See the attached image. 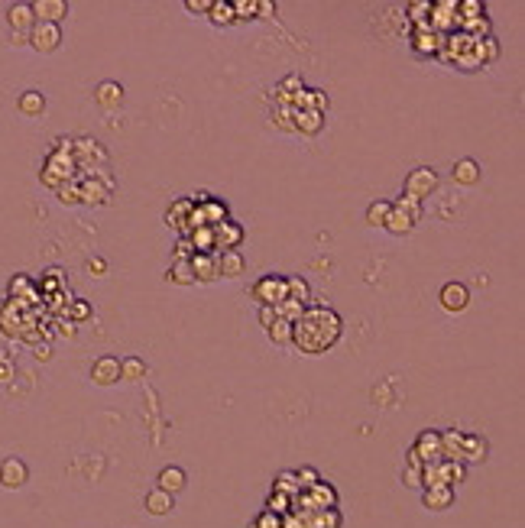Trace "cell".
<instances>
[{
	"instance_id": "f5cc1de1",
	"label": "cell",
	"mask_w": 525,
	"mask_h": 528,
	"mask_svg": "<svg viewBox=\"0 0 525 528\" xmlns=\"http://www.w3.org/2000/svg\"><path fill=\"white\" fill-rule=\"evenodd\" d=\"M272 10L276 7H272L270 0H256V17H272Z\"/></svg>"
},
{
	"instance_id": "11a10c76",
	"label": "cell",
	"mask_w": 525,
	"mask_h": 528,
	"mask_svg": "<svg viewBox=\"0 0 525 528\" xmlns=\"http://www.w3.org/2000/svg\"><path fill=\"white\" fill-rule=\"evenodd\" d=\"M10 42H13V46H26V42H29V36H20V33H10Z\"/></svg>"
},
{
	"instance_id": "83f0119b",
	"label": "cell",
	"mask_w": 525,
	"mask_h": 528,
	"mask_svg": "<svg viewBox=\"0 0 525 528\" xmlns=\"http://www.w3.org/2000/svg\"><path fill=\"white\" fill-rule=\"evenodd\" d=\"M308 493H312L308 499H312L314 509H334V506H338V493H334L331 487H324V483H314Z\"/></svg>"
},
{
	"instance_id": "f907efd6",
	"label": "cell",
	"mask_w": 525,
	"mask_h": 528,
	"mask_svg": "<svg viewBox=\"0 0 525 528\" xmlns=\"http://www.w3.org/2000/svg\"><path fill=\"white\" fill-rule=\"evenodd\" d=\"M88 315H91V305H88V302H75V305H72V318H75V321L88 318Z\"/></svg>"
},
{
	"instance_id": "cb8c5ba5",
	"label": "cell",
	"mask_w": 525,
	"mask_h": 528,
	"mask_svg": "<svg viewBox=\"0 0 525 528\" xmlns=\"http://www.w3.org/2000/svg\"><path fill=\"white\" fill-rule=\"evenodd\" d=\"M208 20H211L214 26H230V23H237V20H234V4H230V0H211Z\"/></svg>"
},
{
	"instance_id": "74e56055",
	"label": "cell",
	"mask_w": 525,
	"mask_h": 528,
	"mask_svg": "<svg viewBox=\"0 0 525 528\" xmlns=\"http://www.w3.org/2000/svg\"><path fill=\"white\" fill-rule=\"evenodd\" d=\"M234 4V20H256V0H230Z\"/></svg>"
},
{
	"instance_id": "ee69618b",
	"label": "cell",
	"mask_w": 525,
	"mask_h": 528,
	"mask_svg": "<svg viewBox=\"0 0 525 528\" xmlns=\"http://www.w3.org/2000/svg\"><path fill=\"white\" fill-rule=\"evenodd\" d=\"M253 528H282V519H279V515H272V512L266 509L260 519L253 522Z\"/></svg>"
},
{
	"instance_id": "5bb4252c",
	"label": "cell",
	"mask_w": 525,
	"mask_h": 528,
	"mask_svg": "<svg viewBox=\"0 0 525 528\" xmlns=\"http://www.w3.org/2000/svg\"><path fill=\"white\" fill-rule=\"evenodd\" d=\"M422 506L428 512H444L454 506V487H422Z\"/></svg>"
},
{
	"instance_id": "277c9868",
	"label": "cell",
	"mask_w": 525,
	"mask_h": 528,
	"mask_svg": "<svg viewBox=\"0 0 525 528\" xmlns=\"http://www.w3.org/2000/svg\"><path fill=\"white\" fill-rule=\"evenodd\" d=\"M441 308L451 311V315H458V311H464L467 305H470V289H467L464 282H458V279H451V282L441 285Z\"/></svg>"
},
{
	"instance_id": "44dd1931",
	"label": "cell",
	"mask_w": 525,
	"mask_h": 528,
	"mask_svg": "<svg viewBox=\"0 0 525 528\" xmlns=\"http://www.w3.org/2000/svg\"><path fill=\"white\" fill-rule=\"evenodd\" d=\"M195 208L201 211V218H204V224H208V227H218V224L227 220V204L218 202V198H211V194H208L201 204H195Z\"/></svg>"
},
{
	"instance_id": "d6986e66",
	"label": "cell",
	"mask_w": 525,
	"mask_h": 528,
	"mask_svg": "<svg viewBox=\"0 0 525 528\" xmlns=\"http://www.w3.org/2000/svg\"><path fill=\"white\" fill-rule=\"evenodd\" d=\"M188 263H192L195 282H214V279H218V263H214V253H195Z\"/></svg>"
},
{
	"instance_id": "f6af8a7d",
	"label": "cell",
	"mask_w": 525,
	"mask_h": 528,
	"mask_svg": "<svg viewBox=\"0 0 525 528\" xmlns=\"http://www.w3.org/2000/svg\"><path fill=\"white\" fill-rule=\"evenodd\" d=\"M408 10H412L408 17H416V20H418V26H422V29H425V26H428V23H425V13L432 10V4H428V0H418V4H412V7H408Z\"/></svg>"
},
{
	"instance_id": "8992f818",
	"label": "cell",
	"mask_w": 525,
	"mask_h": 528,
	"mask_svg": "<svg viewBox=\"0 0 525 528\" xmlns=\"http://www.w3.org/2000/svg\"><path fill=\"white\" fill-rule=\"evenodd\" d=\"M416 454L422 457V463H438L444 461V454H441V431H434V428H425L422 435L416 437Z\"/></svg>"
},
{
	"instance_id": "db71d44e",
	"label": "cell",
	"mask_w": 525,
	"mask_h": 528,
	"mask_svg": "<svg viewBox=\"0 0 525 528\" xmlns=\"http://www.w3.org/2000/svg\"><path fill=\"white\" fill-rule=\"evenodd\" d=\"M104 260H88V272H91V276H104Z\"/></svg>"
},
{
	"instance_id": "6da1fadb",
	"label": "cell",
	"mask_w": 525,
	"mask_h": 528,
	"mask_svg": "<svg viewBox=\"0 0 525 528\" xmlns=\"http://www.w3.org/2000/svg\"><path fill=\"white\" fill-rule=\"evenodd\" d=\"M340 334H344V321L328 305H308L302 318L292 324V344L308 357L328 353L340 341Z\"/></svg>"
},
{
	"instance_id": "d4e9b609",
	"label": "cell",
	"mask_w": 525,
	"mask_h": 528,
	"mask_svg": "<svg viewBox=\"0 0 525 528\" xmlns=\"http://www.w3.org/2000/svg\"><path fill=\"white\" fill-rule=\"evenodd\" d=\"M172 285H195V272H192V263L188 260H172L169 272H166Z\"/></svg>"
},
{
	"instance_id": "7402d4cb",
	"label": "cell",
	"mask_w": 525,
	"mask_h": 528,
	"mask_svg": "<svg viewBox=\"0 0 525 528\" xmlns=\"http://www.w3.org/2000/svg\"><path fill=\"white\" fill-rule=\"evenodd\" d=\"M143 506H146V512H149V515H169L172 506H175V496L162 493V489L156 487V489H149V493H146Z\"/></svg>"
},
{
	"instance_id": "9a60e30c",
	"label": "cell",
	"mask_w": 525,
	"mask_h": 528,
	"mask_svg": "<svg viewBox=\"0 0 525 528\" xmlns=\"http://www.w3.org/2000/svg\"><path fill=\"white\" fill-rule=\"evenodd\" d=\"M94 101L101 104L104 110H117L124 104V88L117 81H101L94 88Z\"/></svg>"
},
{
	"instance_id": "60d3db41",
	"label": "cell",
	"mask_w": 525,
	"mask_h": 528,
	"mask_svg": "<svg viewBox=\"0 0 525 528\" xmlns=\"http://www.w3.org/2000/svg\"><path fill=\"white\" fill-rule=\"evenodd\" d=\"M402 483L412 489H422V467H406L402 470Z\"/></svg>"
},
{
	"instance_id": "1f68e13d",
	"label": "cell",
	"mask_w": 525,
	"mask_h": 528,
	"mask_svg": "<svg viewBox=\"0 0 525 528\" xmlns=\"http://www.w3.org/2000/svg\"><path fill=\"white\" fill-rule=\"evenodd\" d=\"M146 369L149 367H146L140 357H124V360H120V379H143Z\"/></svg>"
},
{
	"instance_id": "7a4b0ae2",
	"label": "cell",
	"mask_w": 525,
	"mask_h": 528,
	"mask_svg": "<svg viewBox=\"0 0 525 528\" xmlns=\"http://www.w3.org/2000/svg\"><path fill=\"white\" fill-rule=\"evenodd\" d=\"M253 298L260 305H279L286 298V276L279 272H266L253 282Z\"/></svg>"
},
{
	"instance_id": "2e32d148",
	"label": "cell",
	"mask_w": 525,
	"mask_h": 528,
	"mask_svg": "<svg viewBox=\"0 0 525 528\" xmlns=\"http://www.w3.org/2000/svg\"><path fill=\"white\" fill-rule=\"evenodd\" d=\"M17 110L23 114V117H43V114H46V94L36 91V88L23 91L17 98Z\"/></svg>"
},
{
	"instance_id": "816d5d0a",
	"label": "cell",
	"mask_w": 525,
	"mask_h": 528,
	"mask_svg": "<svg viewBox=\"0 0 525 528\" xmlns=\"http://www.w3.org/2000/svg\"><path fill=\"white\" fill-rule=\"evenodd\" d=\"M23 289H29V279H26V276H17V279H13V282H10V295L23 292Z\"/></svg>"
},
{
	"instance_id": "836d02e7",
	"label": "cell",
	"mask_w": 525,
	"mask_h": 528,
	"mask_svg": "<svg viewBox=\"0 0 525 528\" xmlns=\"http://www.w3.org/2000/svg\"><path fill=\"white\" fill-rule=\"evenodd\" d=\"M392 208H399L402 214H408L412 220H422V211H425L422 202H418V198H412V194H402L399 202H392Z\"/></svg>"
},
{
	"instance_id": "5b68a950",
	"label": "cell",
	"mask_w": 525,
	"mask_h": 528,
	"mask_svg": "<svg viewBox=\"0 0 525 528\" xmlns=\"http://www.w3.org/2000/svg\"><path fill=\"white\" fill-rule=\"evenodd\" d=\"M29 46L36 52H55L62 46V26L59 23H36L29 29Z\"/></svg>"
},
{
	"instance_id": "f1b7e54d",
	"label": "cell",
	"mask_w": 525,
	"mask_h": 528,
	"mask_svg": "<svg viewBox=\"0 0 525 528\" xmlns=\"http://www.w3.org/2000/svg\"><path fill=\"white\" fill-rule=\"evenodd\" d=\"M386 230H390V234H396V237H406L408 230H412V227H416V220L408 218V214H402V211L399 208H392L390 211V218H386Z\"/></svg>"
},
{
	"instance_id": "603a6c76",
	"label": "cell",
	"mask_w": 525,
	"mask_h": 528,
	"mask_svg": "<svg viewBox=\"0 0 525 528\" xmlns=\"http://www.w3.org/2000/svg\"><path fill=\"white\" fill-rule=\"evenodd\" d=\"M185 470L182 467H166L159 473V489L162 493H169V496H175V493H182V489H185Z\"/></svg>"
},
{
	"instance_id": "f546056e",
	"label": "cell",
	"mask_w": 525,
	"mask_h": 528,
	"mask_svg": "<svg viewBox=\"0 0 525 528\" xmlns=\"http://www.w3.org/2000/svg\"><path fill=\"white\" fill-rule=\"evenodd\" d=\"M188 244L195 246V253H214V230L211 227H195L188 234Z\"/></svg>"
},
{
	"instance_id": "8fae6325",
	"label": "cell",
	"mask_w": 525,
	"mask_h": 528,
	"mask_svg": "<svg viewBox=\"0 0 525 528\" xmlns=\"http://www.w3.org/2000/svg\"><path fill=\"white\" fill-rule=\"evenodd\" d=\"M214 230V250H237L240 240H244V227L237 220H224V224L211 227Z\"/></svg>"
},
{
	"instance_id": "30bf717a",
	"label": "cell",
	"mask_w": 525,
	"mask_h": 528,
	"mask_svg": "<svg viewBox=\"0 0 525 528\" xmlns=\"http://www.w3.org/2000/svg\"><path fill=\"white\" fill-rule=\"evenodd\" d=\"M33 17L36 23H62L68 17V4L65 0H33Z\"/></svg>"
},
{
	"instance_id": "4fadbf2b",
	"label": "cell",
	"mask_w": 525,
	"mask_h": 528,
	"mask_svg": "<svg viewBox=\"0 0 525 528\" xmlns=\"http://www.w3.org/2000/svg\"><path fill=\"white\" fill-rule=\"evenodd\" d=\"M214 263H218V279L220 276H224V279H237L240 272L246 269L244 253H240V250H218V253H214Z\"/></svg>"
},
{
	"instance_id": "3957f363",
	"label": "cell",
	"mask_w": 525,
	"mask_h": 528,
	"mask_svg": "<svg viewBox=\"0 0 525 528\" xmlns=\"http://www.w3.org/2000/svg\"><path fill=\"white\" fill-rule=\"evenodd\" d=\"M434 188H438V172H434L432 166H418V169H412V172L406 176V192H402V194H412V198L425 202Z\"/></svg>"
},
{
	"instance_id": "c3c4849f",
	"label": "cell",
	"mask_w": 525,
	"mask_h": 528,
	"mask_svg": "<svg viewBox=\"0 0 525 528\" xmlns=\"http://www.w3.org/2000/svg\"><path fill=\"white\" fill-rule=\"evenodd\" d=\"M276 318H279V315H276V305H260V324L262 327H270Z\"/></svg>"
},
{
	"instance_id": "7c38bea8",
	"label": "cell",
	"mask_w": 525,
	"mask_h": 528,
	"mask_svg": "<svg viewBox=\"0 0 525 528\" xmlns=\"http://www.w3.org/2000/svg\"><path fill=\"white\" fill-rule=\"evenodd\" d=\"M78 194H81V204H107L110 185H104L101 178H94V176H85L78 182Z\"/></svg>"
},
{
	"instance_id": "f35d334b",
	"label": "cell",
	"mask_w": 525,
	"mask_h": 528,
	"mask_svg": "<svg viewBox=\"0 0 525 528\" xmlns=\"http://www.w3.org/2000/svg\"><path fill=\"white\" fill-rule=\"evenodd\" d=\"M295 480H298V489H302V487L312 489L314 483H321V480H318V470H314V467H302V470H295Z\"/></svg>"
},
{
	"instance_id": "4dcf8cb0",
	"label": "cell",
	"mask_w": 525,
	"mask_h": 528,
	"mask_svg": "<svg viewBox=\"0 0 525 528\" xmlns=\"http://www.w3.org/2000/svg\"><path fill=\"white\" fill-rule=\"evenodd\" d=\"M392 211V202H386V198H376V202H370V208H366V224L370 227H383L386 224V218H390Z\"/></svg>"
},
{
	"instance_id": "7dc6e473",
	"label": "cell",
	"mask_w": 525,
	"mask_h": 528,
	"mask_svg": "<svg viewBox=\"0 0 525 528\" xmlns=\"http://www.w3.org/2000/svg\"><path fill=\"white\" fill-rule=\"evenodd\" d=\"M458 10H464V17H480V10H483V4L480 0H464V4H458Z\"/></svg>"
},
{
	"instance_id": "b9f144b4",
	"label": "cell",
	"mask_w": 525,
	"mask_h": 528,
	"mask_svg": "<svg viewBox=\"0 0 525 528\" xmlns=\"http://www.w3.org/2000/svg\"><path fill=\"white\" fill-rule=\"evenodd\" d=\"M185 10L192 17H208V10H211V0H185Z\"/></svg>"
},
{
	"instance_id": "ab89813d",
	"label": "cell",
	"mask_w": 525,
	"mask_h": 528,
	"mask_svg": "<svg viewBox=\"0 0 525 528\" xmlns=\"http://www.w3.org/2000/svg\"><path fill=\"white\" fill-rule=\"evenodd\" d=\"M298 480H295V470H282L279 477H276V493H288V489H295Z\"/></svg>"
},
{
	"instance_id": "bcb514c9",
	"label": "cell",
	"mask_w": 525,
	"mask_h": 528,
	"mask_svg": "<svg viewBox=\"0 0 525 528\" xmlns=\"http://www.w3.org/2000/svg\"><path fill=\"white\" fill-rule=\"evenodd\" d=\"M195 256V246L188 244V237H178V244H175V260H192Z\"/></svg>"
},
{
	"instance_id": "ac0fdd59",
	"label": "cell",
	"mask_w": 525,
	"mask_h": 528,
	"mask_svg": "<svg viewBox=\"0 0 525 528\" xmlns=\"http://www.w3.org/2000/svg\"><path fill=\"white\" fill-rule=\"evenodd\" d=\"M480 162L477 159H458L454 162V172H451V178L458 185H464V188H474L477 182H480Z\"/></svg>"
},
{
	"instance_id": "ba28073f",
	"label": "cell",
	"mask_w": 525,
	"mask_h": 528,
	"mask_svg": "<svg viewBox=\"0 0 525 528\" xmlns=\"http://www.w3.org/2000/svg\"><path fill=\"white\" fill-rule=\"evenodd\" d=\"M7 26L10 33H20V36H29V29L36 26V17H33V7L17 0V4H10L7 7Z\"/></svg>"
},
{
	"instance_id": "9c48e42d",
	"label": "cell",
	"mask_w": 525,
	"mask_h": 528,
	"mask_svg": "<svg viewBox=\"0 0 525 528\" xmlns=\"http://www.w3.org/2000/svg\"><path fill=\"white\" fill-rule=\"evenodd\" d=\"M91 379L98 386H114V383H120V360L110 357V353L98 357V360L91 363Z\"/></svg>"
},
{
	"instance_id": "7bdbcfd3",
	"label": "cell",
	"mask_w": 525,
	"mask_h": 528,
	"mask_svg": "<svg viewBox=\"0 0 525 528\" xmlns=\"http://www.w3.org/2000/svg\"><path fill=\"white\" fill-rule=\"evenodd\" d=\"M286 503H288V496L286 493H276V489H272V496H270V512L272 515H282V512H286Z\"/></svg>"
},
{
	"instance_id": "ffe728a7",
	"label": "cell",
	"mask_w": 525,
	"mask_h": 528,
	"mask_svg": "<svg viewBox=\"0 0 525 528\" xmlns=\"http://www.w3.org/2000/svg\"><path fill=\"white\" fill-rule=\"evenodd\" d=\"M486 441L480 435H464V444H460V463H480L486 457Z\"/></svg>"
},
{
	"instance_id": "e0dca14e",
	"label": "cell",
	"mask_w": 525,
	"mask_h": 528,
	"mask_svg": "<svg viewBox=\"0 0 525 528\" xmlns=\"http://www.w3.org/2000/svg\"><path fill=\"white\" fill-rule=\"evenodd\" d=\"M195 211V202L192 198H178V202H172V208L166 211V224L175 227L178 234L185 237V224H188V214Z\"/></svg>"
},
{
	"instance_id": "681fc988",
	"label": "cell",
	"mask_w": 525,
	"mask_h": 528,
	"mask_svg": "<svg viewBox=\"0 0 525 528\" xmlns=\"http://www.w3.org/2000/svg\"><path fill=\"white\" fill-rule=\"evenodd\" d=\"M10 379H13V363L0 353V383H10Z\"/></svg>"
},
{
	"instance_id": "484cf974",
	"label": "cell",
	"mask_w": 525,
	"mask_h": 528,
	"mask_svg": "<svg viewBox=\"0 0 525 528\" xmlns=\"http://www.w3.org/2000/svg\"><path fill=\"white\" fill-rule=\"evenodd\" d=\"M286 298H292V302L298 305H305L308 308V298H312V289H308L305 279H298V276H286Z\"/></svg>"
},
{
	"instance_id": "52a82bcc",
	"label": "cell",
	"mask_w": 525,
	"mask_h": 528,
	"mask_svg": "<svg viewBox=\"0 0 525 528\" xmlns=\"http://www.w3.org/2000/svg\"><path fill=\"white\" fill-rule=\"evenodd\" d=\"M26 480H29L26 461H20V457H4V461H0V483L7 489H20Z\"/></svg>"
},
{
	"instance_id": "4316f807",
	"label": "cell",
	"mask_w": 525,
	"mask_h": 528,
	"mask_svg": "<svg viewBox=\"0 0 525 528\" xmlns=\"http://www.w3.org/2000/svg\"><path fill=\"white\" fill-rule=\"evenodd\" d=\"M292 126H295V130H302V133H308V136H314V133H321L324 114H318V110H302V114H298V120Z\"/></svg>"
},
{
	"instance_id": "d6a6232c",
	"label": "cell",
	"mask_w": 525,
	"mask_h": 528,
	"mask_svg": "<svg viewBox=\"0 0 525 528\" xmlns=\"http://www.w3.org/2000/svg\"><path fill=\"white\" fill-rule=\"evenodd\" d=\"M266 334H270L272 344H292V324L286 318H276L270 327H266Z\"/></svg>"
},
{
	"instance_id": "9f6ffc18",
	"label": "cell",
	"mask_w": 525,
	"mask_h": 528,
	"mask_svg": "<svg viewBox=\"0 0 525 528\" xmlns=\"http://www.w3.org/2000/svg\"><path fill=\"white\" fill-rule=\"evenodd\" d=\"M36 357H39V360H49V357H52V353H49V347H43V344H39V347H36Z\"/></svg>"
},
{
	"instance_id": "d590c367",
	"label": "cell",
	"mask_w": 525,
	"mask_h": 528,
	"mask_svg": "<svg viewBox=\"0 0 525 528\" xmlns=\"http://www.w3.org/2000/svg\"><path fill=\"white\" fill-rule=\"evenodd\" d=\"M340 525V515L334 509H331V515H328V509H318L312 515V528H338Z\"/></svg>"
},
{
	"instance_id": "e575fe53",
	"label": "cell",
	"mask_w": 525,
	"mask_h": 528,
	"mask_svg": "<svg viewBox=\"0 0 525 528\" xmlns=\"http://www.w3.org/2000/svg\"><path fill=\"white\" fill-rule=\"evenodd\" d=\"M302 311H305V305L292 302V298H282V302L276 305V315H279V318H286L288 324H295V321L302 318Z\"/></svg>"
},
{
	"instance_id": "8d00e7d4",
	"label": "cell",
	"mask_w": 525,
	"mask_h": 528,
	"mask_svg": "<svg viewBox=\"0 0 525 528\" xmlns=\"http://www.w3.org/2000/svg\"><path fill=\"white\" fill-rule=\"evenodd\" d=\"M55 192H59V202H62V204H81V194H78V182H62Z\"/></svg>"
}]
</instances>
